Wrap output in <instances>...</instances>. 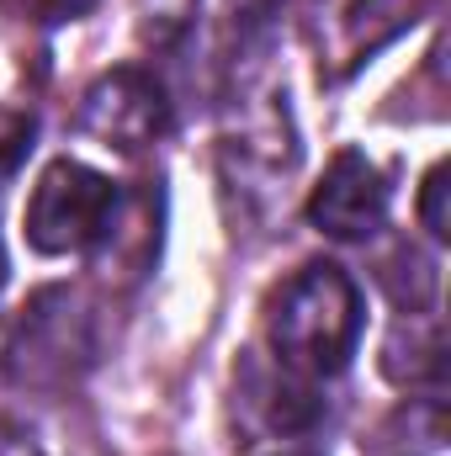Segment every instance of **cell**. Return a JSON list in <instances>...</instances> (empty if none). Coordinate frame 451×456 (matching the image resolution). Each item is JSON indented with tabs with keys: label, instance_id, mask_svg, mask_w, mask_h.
Segmentation results:
<instances>
[{
	"label": "cell",
	"instance_id": "cell-4",
	"mask_svg": "<svg viewBox=\"0 0 451 456\" xmlns=\"http://www.w3.org/2000/svg\"><path fill=\"white\" fill-rule=\"evenodd\" d=\"M170 122V102L160 91L154 75L122 64L112 75H102L86 96H80V127L91 138H102L107 149H122V154H138L149 149Z\"/></svg>",
	"mask_w": 451,
	"mask_h": 456
},
{
	"label": "cell",
	"instance_id": "cell-2",
	"mask_svg": "<svg viewBox=\"0 0 451 456\" xmlns=\"http://www.w3.org/2000/svg\"><path fill=\"white\" fill-rule=\"evenodd\" d=\"M91 361H96V330H91L80 292H70V287L37 292L5 345L11 382L37 387V393H59V387L80 382L91 371Z\"/></svg>",
	"mask_w": 451,
	"mask_h": 456
},
{
	"label": "cell",
	"instance_id": "cell-5",
	"mask_svg": "<svg viewBox=\"0 0 451 456\" xmlns=\"http://www.w3.org/2000/svg\"><path fill=\"white\" fill-rule=\"evenodd\" d=\"M388 218V181L361 149H340L324 170V181L308 197V224L330 239H372Z\"/></svg>",
	"mask_w": 451,
	"mask_h": 456
},
{
	"label": "cell",
	"instance_id": "cell-8",
	"mask_svg": "<svg viewBox=\"0 0 451 456\" xmlns=\"http://www.w3.org/2000/svg\"><path fill=\"white\" fill-rule=\"evenodd\" d=\"M420 218L425 228L436 233V239H447L451 224H447V165H436L430 175H425V197H420Z\"/></svg>",
	"mask_w": 451,
	"mask_h": 456
},
{
	"label": "cell",
	"instance_id": "cell-9",
	"mask_svg": "<svg viewBox=\"0 0 451 456\" xmlns=\"http://www.w3.org/2000/svg\"><path fill=\"white\" fill-rule=\"evenodd\" d=\"M0 456H48V452L21 430H0Z\"/></svg>",
	"mask_w": 451,
	"mask_h": 456
},
{
	"label": "cell",
	"instance_id": "cell-3",
	"mask_svg": "<svg viewBox=\"0 0 451 456\" xmlns=\"http://www.w3.org/2000/svg\"><path fill=\"white\" fill-rule=\"evenodd\" d=\"M122 213V191L102 170L80 159H53L27 197V244L37 255H86L102 249L112 218Z\"/></svg>",
	"mask_w": 451,
	"mask_h": 456
},
{
	"label": "cell",
	"instance_id": "cell-10",
	"mask_svg": "<svg viewBox=\"0 0 451 456\" xmlns=\"http://www.w3.org/2000/svg\"><path fill=\"white\" fill-rule=\"evenodd\" d=\"M5 276H11V260H5V244H0V287H5Z\"/></svg>",
	"mask_w": 451,
	"mask_h": 456
},
{
	"label": "cell",
	"instance_id": "cell-7",
	"mask_svg": "<svg viewBox=\"0 0 451 456\" xmlns=\"http://www.w3.org/2000/svg\"><path fill=\"white\" fill-rule=\"evenodd\" d=\"M27 149H32V117L0 107V186L16 175V165L27 159Z\"/></svg>",
	"mask_w": 451,
	"mask_h": 456
},
{
	"label": "cell",
	"instance_id": "cell-6",
	"mask_svg": "<svg viewBox=\"0 0 451 456\" xmlns=\"http://www.w3.org/2000/svg\"><path fill=\"white\" fill-rule=\"evenodd\" d=\"M382 371L398 387H436L447 377V340L441 324H398L393 340L382 345Z\"/></svg>",
	"mask_w": 451,
	"mask_h": 456
},
{
	"label": "cell",
	"instance_id": "cell-1",
	"mask_svg": "<svg viewBox=\"0 0 451 456\" xmlns=\"http://www.w3.org/2000/svg\"><path fill=\"white\" fill-rule=\"evenodd\" d=\"M266 340L282 366L303 377H335L361 340V287L335 260H314L287 276L266 303Z\"/></svg>",
	"mask_w": 451,
	"mask_h": 456
}]
</instances>
